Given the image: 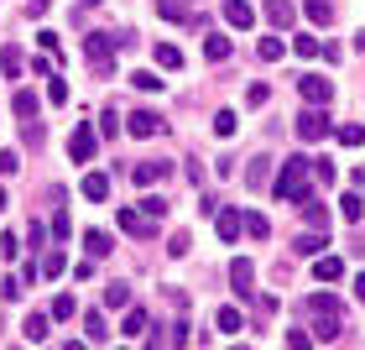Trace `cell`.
Listing matches in <instances>:
<instances>
[{
	"label": "cell",
	"mask_w": 365,
	"mask_h": 350,
	"mask_svg": "<svg viewBox=\"0 0 365 350\" xmlns=\"http://www.w3.org/2000/svg\"><path fill=\"white\" fill-rule=\"evenodd\" d=\"M94 152H99V136H94V126H78L73 136H68V157H73V162H94Z\"/></svg>",
	"instance_id": "5"
},
{
	"label": "cell",
	"mask_w": 365,
	"mask_h": 350,
	"mask_svg": "<svg viewBox=\"0 0 365 350\" xmlns=\"http://www.w3.org/2000/svg\"><path fill=\"white\" fill-rule=\"evenodd\" d=\"M105 314H84V340H105Z\"/></svg>",
	"instance_id": "32"
},
{
	"label": "cell",
	"mask_w": 365,
	"mask_h": 350,
	"mask_svg": "<svg viewBox=\"0 0 365 350\" xmlns=\"http://www.w3.org/2000/svg\"><path fill=\"white\" fill-rule=\"evenodd\" d=\"M292 53L297 58H313V53H319V37H308V31H303V37H292Z\"/></svg>",
	"instance_id": "42"
},
{
	"label": "cell",
	"mask_w": 365,
	"mask_h": 350,
	"mask_svg": "<svg viewBox=\"0 0 365 350\" xmlns=\"http://www.w3.org/2000/svg\"><path fill=\"white\" fill-rule=\"evenodd\" d=\"M267 173H272V157H251V168H245V183H251V189H261V183H267Z\"/></svg>",
	"instance_id": "24"
},
{
	"label": "cell",
	"mask_w": 365,
	"mask_h": 350,
	"mask_svg": "<svg viewBox=\"0 0 365 350\" xmlns=\"http://www.w3.org/2000/svg\"><path fill=\"white\" fill-rule=\"evenodd\" d=\"M235 110H214V136H235Z\"/></svg>",
	"instance_id": "30"
},
{
	"label": "cell",
	"mask_w": 365,
	"mask_h": 350,
	"mask_svg": "<svg viewBox=\"0 0 365 350\" xmlns=\"http://www.w3.org/2000/svg\"><path fill=\"white\" fill-rule=\"evenodd\" d=\"M313 319H319V324H313V340H339V329H344V314H313Z\"/></svg>",
	"instance_id": "11"
},
{
	"label": "cell",
	"mask_w": 365,
	"mask_h": 350,
	"mask_svg": "<svg viewBox=\"0 0 365 350\" xmlns=\"http://www.w3.org/2000/svg\"><path fill=\"white\" fill-rule=\"evenodd\" d=\"M240 230H251V241H267L272 220H267V214H240Z\"/></svg>",
	"instance_id": "20"
},
{
	"label": "cell",
	"mask_w": 365,
	"mask_h": 350,
	"mask_svg": "<svg viewBox=\"0 0 365 350\" xmlns=\"http://www.w3.org/2000/svg\"><path fill=\"white\" fill-rule=\"evenodd\" d=\"M157 11L168 16V21H188V6H182V0H157Z\"/></svg>",
	"instance_id": "37"
},
{
	"label": "cell",
	"mask_w": 365,
	"mask_h": 350,
	"mask_svg": "<svg viewBox=\"0 0 365 350\" xmlns=\"http://www.w3.org/2000/svg\"><path fill=\"white\" fill-rule=\"evenodd\" d=\"M256 53H261V63H277L282 53H287V42H282V37H261V42H256Z\"/></svg>",
	"instance_id": "25"
},
{
	"label": "cell",
	"mask_w": 365,
	"mask_h": 350,
	"mask_svg": "<svg viewBox=\"0 0 365 350\" xmlns=\"http://www.w3.org/2000/svg\"><path fill=\"white\" fill-rule=\"evenodd\" d=\"M230 282H235V298H245V304L256 298V266L245 261V256H235V261H230Z\"/></svg>",
	"instance_id": "4"
},
{
	"label": "cell",
	"mask_w": 365,
	"mask_h": 350,
	"mask_svg": "<svg viewBox=\"0 0 365 350\" xmlns=\"http://www.w3.org/2000/svg\"><path fill=\"white\" fill-rule=\"evenodd\" d=\"M11 110L21 115V121H31V115H37V94H31V89H16V99H11Z\"/></svg>",
	"instance_id": "21"
},
{
	"label": "cell",
	"mask_w": 365,
	"mask_h": 350,
	"mask_svg": "<svg viewBox=\"0 0 365 350\" xmlns=\"http://www.w3.org/2000/svg\"><path fill=\"white\" fill-rule=\"evenodd\" d=\"M105 304H110V309H130V288H125V282H110V288H105Z\"/></svg>",
	"instance_id": "28"
},
{
	"label": "cell",
	"mask_w": 365,
	"mask_h": 350,
	"mask_svg": "<svg viewBox=\"0 0 365 350\" xmlns=\"http://www.w3.org/2000/svg\"><path fill=\"white\" fill-rule=\"evenodd\" d=\"M115 131H120V115L105 110V121H99V136H115Z\"/></svg>",
	"instance_id": "46"
},
{
	"label": "cell",
	"mask_w": 365,
	"mask_h": 350,
	"mask_svg": "<svg viewBox=\"0 0 365 350\" xmlns=\"http://www.w3.org/2000/svg\"><path fill=\"white\" fill-rule=\"evenodd\" d=\"M168 340H173V350H182V345H188V340H193V324H188V319H178Z\"/></svg>",
	"instance_id": "41"
},
{
	"label": "cell",
	"mask_w": 365,
	"mask_h": 350,
	"mask_svg": "<svg viewBox=\"0 0 365 350\" xmlns=\"http://www.w3.org/2000/svg\"><path fill=\"white\" fill-rule=\"evenodd\" d=\"M125 131L146 141V136H157V131H162V115H157V110H130V115H125Z\"/></svg>",
	"instance_id": "7"
},
{
	"label": "cell",
	"mask_w": 365,
	"mask_h": 350,
	"mask_svg": "<svg viewBox=\"0 0 365 350\" xmlns=\"http://www.w3.org/2000/svg\"><path fill=\"white\" fill-rule=\"evenodd\" d=\"M16 168H21V157H16V152H0V178H11Z\"/></svg>",
	"instance_id": "47"
},
{
	"label": "cell",
	"mask_w": 365,
	"mask_h": 350,
	"mask_svg": "<svg viewBox=\"0 0 365 350\" xmlns=\"http://www.w3.org/2000/svg\"><path fill=\"white\" fill-rule=\"evenodd\" d=\"M130 178H136V183H146V189H152V183H162V178H173V162H162V157H146V162H136V168H130Z\"/></svg>",
	"instance_id": "8"
},
{
	"label": "cell",
	"mask_w": 365,
	"mask_h": 350,
	"mask_svg": "<svg viewBox=\"0 0 365 350\" xmlns=\"http://www.w3.org/2000/svg\"><path fill=\"white\" fill-rule=\"evenodd\" d=\"M303 214H308V225H313V230H324V225H329V209L319 204V199H308V204H303Z\"/></svg>",
	"instance_id": "34"
},
{
	"label": "cell",
	"mask_w": 365,
	"mask_h": 350,
	"mask_svg": "<svg viewBox=\"0 0 365 350\" xmlns=\"http://www.w3.org/2000/svg\"><path fill=\"white\" fill-rule=\"evenodd\" d=\"M157 63H162L168 74H178V69H182V53H178L173 42H157Z\"/></svg>",
	"instance_id": "26"
},
{
	"label": "cell",
	"mask_w": 365,
	"mask_h": 350,
	"mask_svg": "<svg viewBox=\"0 0 365 350\" xmlns=\"http://www.w3.org/2000/svg\"><path fill=\"white\" fill-rule=\"evenodd\" d=\"M141 214H146V220H162V214H168V199H162V194H146V199H141Z\"/></svg>",
	"instance_id": "31"
},
{
	"label": "cell",
	"mask_w": 365,
	"mask_h": 350,
	"mask_svg": "<svg viewBox=\"0 0 365 350\" xmlns=\"http://www.w3.org/2000/svg\"><path fill=\"white\" fill-rule=\"evenodd\" d=\"M53 204H58V199H53ZM53 236L68 241V209H63V204H58V214H53Z\"/></svg>",
	"instance_id": "44"
},
{
	"label": "cell",
	"mask_w": 365,
	"mask_h": 350,
	"mask_svg": "<svg viewBox=\"0 0 365 350\" xmlns=\"http://www.w3.org/2000/svg\"><path fill=\"white\" fill-rule=\"evenodd\" d=\"M220 329H225V335H240V329H245L240 309H220Z\"/></svg>",
	"instance_id": "35"
},
{
	"label": "cell",
	"mask_w": 365,
	"mask_h": 350,
	"mask_svg": "<svg viewBox=\"0 0 365 350\" xmlns=\"http://www.w3.org/2000/svg\"><path fill=\"white\" fill-rule=\"evenodd\" d=\"M355 298H365V272H360V277H355Z\"/></svg>",
	"instance_id": "50"
},
{
	"label": "cell",
	"mask_w": 365,
	"mask_h": 350,
	"mask_svg": "<svg viewBox=\"0 0 365 350\" xmlns=\"http://www.w3.org/2000/svg\"><path fill=\"white\" fill-rule=\"evenodd\" d=\"M245 105H267V84H251V89H245Z\"/></svg>",
	"instance_id": "48"
},
{
	"label": "cell",
	"mask_w": 365,
	"mask_h": 350,
	"mask_svg": "<svg viewBox=\"0 0 365 350\" xmlns=\"http://www.w3.org/2000/svg\"><path fill=\"white\" fill-rule=\"evenodd\" d=\"M308 21L313 26H329V21H334V6H329V0H308Z\"/></svg>",
	"instance_id": "27"
},
{
	"label": "cell",
	"mask_w": 365,
	"mask_h": 350,
	"mask_svg": "<svg viewBox=\"0 0 365 350\" xmlns=\"http://www.w3.org/2000/svg\"><path fill=\"white\" fill-rule=\"evenodd\" d=\"M84 251H89V261L110 256V236H105V230H84Z\"/></svg>",
	"instance_id": "18"
},
{
	"label": "cell",
	"mask_w": 365,
	"mask_h": 350,
	"mask_svg": "<svg viewBox=\"0 0 365 350\" xmlns=\"http://www.w3.org/2000/svg\"><path fill=\"white\" fill-rule=\"evenodd\" d=\"M360 199H365V194H360Z\"/></svg>",
	"instance_id": "53"
},
{
	"label": "cell",
	"mask_w": 365,
	"mask_h": 350,
	"mask_svg": "<svg viewBox=\"0 0 365 350\" xmlns=\"http://www.w3.org/2000/svg\"><path fill=\"white\" fill-rule=\"evenodd\" d=\"M339 146H365V126H339Z\"/></svg>",
	"instance_id": "40"
},
{
	"label": "cell",
	"mask_w": 365,
	"mask_h": 350,
	"mask_svg": "<svg viewBox=\"0 0 365 350\" xmlns=\"http://www.w3.org/2000/svg\"><path fill=\"white\" fill-rule=\"evenodd\" d=\"M73 314H78L73 293H58V298H53V319H73Z\"/></svg>",
	"instance_id": "33"
},
{
	"label": "cell",
	"mask_w": 365,
	"mask_h": 350,
	"mask_svg": "<svg viewBox=\"0 0 365 350\" xmlns=\"http://www.w3.org/2000/svg\"><path fill=\"white\" fill-rule=\"evenodd\" d=\"M225 21L235 26V31H251V26H256V11H251V0H225Z\"/></svg>",
	"instance_id": "10"
},
{
	"label": "cell",
	"mask_w": 365,
	"mask_h": 350,
	"mask_svg": "<svg viewBox=\"0 0 365 350\" xmlns=\"http://www.w3.org/2000/svg\"><path fill=\"white\" fill-rule=\"evenodd\" d=\"M235 350H251V345H235Z\"/></svg>",
	"instance_id": "52"
},
{
	"label": "cell",
	"mask_w": 365,
	"mask_h": 350,
	"mask_svg": "<svg viewBox=\"0 0 365 350\" xmlns=\"http://www.w3.org/2000/svg\"><path fill=\"white\" fill-rule=\"evenodd\" d=\"M84 199H94V204H99V199H110V178L105 173H84Z\"/></svg>",
	"instance_id": "19"
},
{
	"label": "cell",
	"mask_w": 365,
	"mask_h": 350,
	"mask_svg": "<svg viewBox=\"0 0 365 350\" xmlns=\"http://www.w3.org/2000/svg\"><path fill=\"white\" fill-rule=\"evenodd\" d=\"M84 58L94 74H110L115 69V31H89L84 37Z\"/></svg>",
	"instance_id": "2"
},
{
	"label": "cell",
	"mask_w": 365,
	"mask_h": 350,
	"mask_svg": "<svg viewBox=\"0 0 365 350\" xmlns=\"http://www.w3.org/2000/svg\"><path fill=\"white\" fill-rule=\"evenodd\" d=\"M297 136H303V141H324V136H334V121L324 115V105H308L303 115H297Z\"/></svg>",
	"instance_id": "3"
},
{
	"label": "cell",
	"mask_w": 365,
	"mask_h": 350,
	"mask_svg": "<svg viewBox=\"0 0 365 350\" xmlns=\"http://www.w3.org/2000/svg\"><path fill=\"white\" fill-rule=\"evenodd\" d=\"M47 99H53V105H63V99H68V84H63L58 74H47Z\"/></svg>",
	"instance_id": "43"
},
{
	"label": "cell",
	"mask_w": 365,
	"mask_h": 350,
	"mask_svg": "<svg viewBox=\"0 0 365 350\" xmlns=\"http://www.w3.org/2000/svg\"><path fill=\"white\" fill-rule=\"evenodd\" d=\"M0 74H21V53H16V47H0Z\"/></svg>",
	"instance_id": "36"
},
{
	"label": "cell",
	"mask_w": 365,
	"mask_h": 350,
	"mask_svg": "<svg viewBox=\"0 0 365 350\" xmlns=\"http://www.w3.org/2000/svg\"><path fill=\"white\" fill-rule=\"evenodd\" d=\"M267 16L272 26H292V0H267Z\"/></svg>",
	"instance_id": "23"
},
{
	"label": "cell",
	"mask_w": 365,
	"mask_h": 350,
	"mask_svg": "<svg viewBox=\"0 0 365 350\" xmlns=\"http://www.w3.org/2000/svg\"><path fill=\"white\" fill-rule=\"evenodd\" d=\"M230 53H235V47H230V37H220V31H209V37H204V58H209V63H225Z\"/></svg>",
	"instance_id": "15"
},
{
	"label": "cell",
	"mask_w": 365,
	"mask_h": 350,
	"mask_svg": "<svg viewBox=\"0 0 365 350\" xmlns=\"http://www.w3.org/2000/svg\"><path fill=\"white\" fill-rule=\"evenodd\" d=\"M130 84H136V89H141V94H157V89H162V84H168V79H157V74H152V69H136V74H130Z\"/></svg>",
	"instance_id": "22"
},
{
	"label": "cell",
	"mask_w": 365,
	"mask_h": 350,
	"mask_svg": "<svg viewBox=\"0 0 365 350\" xmlns=\"http://www.w3.org/2000/svg\"><path fill=\"white\" fill-rule=\"evenodd\" d=\"M37 272H42V277H58V272H63V251H47V256L37 261Z\"/></svg>",
	"instance_id": "39"
},
{
	"label": "cell",
	"mask_w": 365,
	"mask_h": 350,
	"mask_svg": "<svg viewBox=\"0 0 365 350\" xmlns=\"http://www.w3.org/2000/svg\"><path fill=\"white\" fill-rule=\"evenodd\" d=\"M287 350H313V335H303V329H287Z\"/></svg>",
	"instance_id": "45"
},
{
	"label": "cell",
	"mask_w": 365,
	"mask_h": 350,
	"mask_svg": "<svg viewBox=\"0 0 365 350\" xmlns=\"http://www.w3.org/2000/svg\"><path fill=\"white\" fill-rule=\"evenodd\" d=\"M360 214H365V199H360V194H344V199H339V220H344V225H360Z\"/></svg>",
	"instance_id": "17"
},
{
	"label": "cell",
	"mask_w": 365,
	"mask_h": 350,
	"mask_svg": "<svg viewBox=\"0 0 365 350\" xmlns=\"http://www.w3.org/2000/svg\"><path fill=\"white\" fill-rule=\"evenodd\" d=\"M313 173H308V157H287L282 162V173H277V183H272V194L282 199V204H308L313 199V183H308Z\"/></svg>",
	"instance_id": "1"
},
{
	"label": "cell",
	"mask_w": 365,
	"mask_h": 350,
	"mask_svg": "<svg viewBox=\"0 0 365 350\" xmlns=\"http://www.w3.org/2000/svg\"><path fill=\"white\" fill-rule=\"evenodd\" d=\"M308 314H344V309H339V298H329V293H313V298H308Z\"/></svg>",
	"instance_id": "29"
},
{
	"label": "cell",
	"mask_w": 365,
	"mask_h": 350,
	"mask_svg": "<svg viewBox=\"0 0 365 350\" xmlns=\"http://www.w3.org/2000/svg\"><path fill=\"white\" fill-rule=\"evenodd\" d=\"M324 246H329V241L319 236V230H308V236L292 241V256H324Z\"/></svg>",
	"instance_id": "14"
},
{
	"label": "cell",
	"mask_w": 365,
	"mask_h": 350,
	"mask_svg": "<svg viewBox=\"0 0 365 350\" xmlns=\"http://www.w3.org/2000/svg\"><path fill=\"white\" fill-rule=\"evenodd\" d=\"M297 89H303V99H308V105H329V99H334V79L303 74V79H297Z\"/></svg>",
	"instance_id": "6"
},
{
	"label": "cell",
	"mask_w": 365,
	"mask_h": 350,
	"mask_svg": "<svg viewBox=\"0 0 365 350\" xmlns=\"http://www.w3.org/2000/svg\"><path fill=\"white\" fill-rule=\"evenodd\" d=\"M16 251H21V241H16L11 230H6V236H0V256H16Z\"/></svg>",
	"instance_id": "49"
},
{
	"label": "cell",
	"mask_w": 365,
	"mask_h": 350,
	"mask_svg": "<svg viewBox=\"0 0 365 350\" xmlns=\"http://www.w3.org/2000/svg\"><path fill=\"white\" fill-rule=\"evenodd\" d=\"M313 277H319V282H339L344 277V261L339 256H313Z\"/></svg>",
	"instance_id": "13"
},
{
	"label": "cell",
	"mask_w": 365,
	"mask_h": 350,
	"mask_svg": "<svg viewBox=\"0 0 365 350\" xmlns=\"http://www.w3.org/2000/svg\"><path fill=\"white\" fill-rule=\"evenodd\" d=\"M125 335H141V329H146V309H125Z\"/></svg>",
	"instance_id": "38"
},
{
	"label": "cell",
	"mask_w": 365,
	"mask_h": 350,
	"mask_svg": "<svg viewBox=\"0 0 365 350\" xmlns=\"http://www.w3.org/2000/svg\"><path fill=\"white\" fill-rule=\"evenodd\" d=\"M21 329H26V340H47V329H53V314H42V309H37V314H26V324H21Z\"/></svg>",
	"instance_id": "16"
},
{
	"label": "cell",
	"mask_w": 365,
	"mask_h": 350,
	"mask_svg": "<svg viewBox=\"0 0 365 350\" xmlns=\"http://www.w3.org/2000/svg\"><path fill=\"white\" fill-rule=\"evenodd\" d=\"M214 230H220V241L230 246L240 236V209H214Z\"/></svg>",
	"instance_id": "12"
},
{
	"label": "cell",
	"mask_w": 365,
	"mask_h": 350,
	"mask_svg": "<svg viewBox=\"0 0 365 350\" xmlns=\"http://www.w3.org/2000/svg\"><path fill=\"white\" fill-rule=\"evenodd\" d=\"M63 350H89V345H84V340H68V345H63Z\"/></svg>",
	"instance_id": "51"
},
{
	"label": "cell",
	"mask_w": 365,
	"mask_h": 350,
	"mask_svg": "<svg viewBox=\"0 0 365 350\" xmlns=\"http://www.w3.org/2000/svg\"><path fill=\"white\" fill-rule=\"evenodd\" d=\"M120 230H125V236H136V241H152L157 236V225L146 220L141 209H120Z\"/></svg>",
	"instance_id": "9"
}]
</instances>
